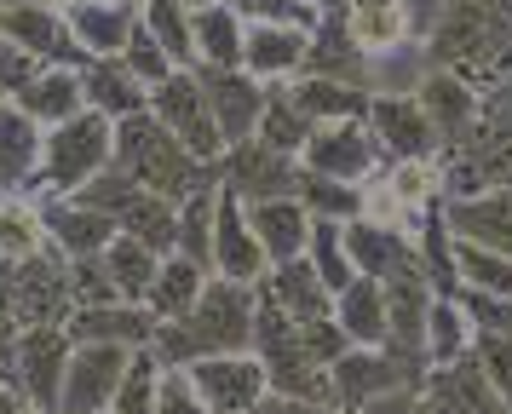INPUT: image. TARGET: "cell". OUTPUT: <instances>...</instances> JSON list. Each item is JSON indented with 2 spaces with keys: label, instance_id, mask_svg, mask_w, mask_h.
Listing matches in <instances>:
<instances>
[{
  "label": "cell",
  "instance_id": "obj_7",
  "mask_svg": "<svg viewBox=\"0 0 512 414\" xmlns=\"http://www.w3.org/2000/svg\"><path fill=\"white\" fill-rule=\"evenodd\" d=\"M70 351V328H18V340L6 351V380H12V391H24L29 409H58Z\"/></svg>",
  "mask_w": 512,
  "mask_h": 414
},
{
  "label": "cell",
  "instance_id": "obj_8",
  "mask_svg": "<svg viewBox=\"0 0 512 414\" xmlns=\"http://www.w3.org/2000/svg\"><path fill=\"white\" fill-rule=\"evenodd\" d=\"M6 288H12L18 328H70L75 294H70V259L64 253L47 248L29 265H6Z\"/></svg>",
  "mask_w": 512,
  "mask_h": 414
},
{
  "label": "cell",
  "instance_id": "obj_39",
  "mask_svg": "<svg viewBox=\"0 0 512 414\" xmlns=\"http://www.w3.org/2000/svg\"><path fill=\"white\" fill-rule=\"evenodd\" d=\"M104 265H110V282H116L121 305H144L150 288H156V271H162V253H150L144 242H133V236H116V242L104 248Z\"/></svg>",
  "mask_w": 512,
  "mask_h": 414
},
{
  "label": "cell",
  "instance_id": "obj_32",
  "mask_svg": "<svg viewBox=\"0 0 512 414\" xmlns=\"http://www.w3.org/2000/svg\"><path fill=\"white\" fill-rule=\"evenodd\" d=\"M213 271L208 265H196V259H185V253H167L162 271H156V288H150V299H144V311L156 322H185L190 311H196V299L208 294Z\"/></svg>",
  "mask_w": 512,
  "mask_h": 414
},
{
  "label": "cell",
  "instance_id": "obj_22",
  "mask_svg": "<svg viewBox=\"0 0 512 414\" xmlns=\"http://www.w3.org/2000/svg\"><path fill=\"white\" fill-rule=\"evenodd\" d=\"M144 23V0H93V6H75L70 29L87 58H121L127 41L139 35Z\"/></svg>",
  "mask_w": 512,
  "mask_h": 414
},
{
  "label": "cell",
  "instance_id": "obj_58",
  "mask_svg": "<svg viewBox=\"0 0 512 414\" xmlns=\"http://www.w3.org/2000/svg\"><path fill=\"white\" fill-rule=\"evenodd\" d=\"M52 6H64V12H75V6H93V0H52Z\"/></svg>",
  "mask_w": 512,
  "mask_h": 414
},
{
  "label": "cell",
  "instance_id": "obj_3",
  "mask_svg": "<svg viewBox=\"0 0 512 414\" xmlns=\"http://www.w3.org/2000/svg\"><path fill=\"white\" fill-rule=\"evenodd\" d=\"M116 161V121L98 110H81L75 121L52 127L47 133V156H41V202H58V196H81L87 184Z\"/></svg>",
  "mask_w": 512,
  "mask_h": 414
},
{
  "label": "cell",
  "instance_id": "obj_54",
  "mask_svg": "<svg viewBox=\"0 0 512 414\" xmlns=\"http://www.w3.org/2000/svg\"><path fill=\"white\" fill-rule=\"evenodd\" d=\"M449 6H455V0H403V12L415 18V41H426V35H432V23H438Z\"/></svg>",
  "mask_w": 512,
  "mask_h": 414
},
{
  "label": "cell",
  "instance_id": "obj_31",
  "mask_svg": "<svg viewBox=\"0 0 512 414\" xmlns=\"http://www.w3.org/2000/svg\"><path fill=\"white\" fill-rule=\"evenodd\" d=\"M346 248H351L357 276H369V282H386V276L420 265L415 236H392V230L369 225V219H351V225H346Z\"/></svg>",
  "mask_w": 512,
  "mask_h": 414
},
{
  "label": "cell",
  "instance_id": "obj_29",
  "mask_svg": "<svg viewBox=\"0 0 512 414\" xmlns=\"http://www.w3.org/2000/svg\"><path fill=\"white\" fill-rule=\"evenodd\" d=\"M18 110L41 127V133H52V127H64V121H75V115L87 110V87H81V69H41L35 81H29L18 98H12Z\"/></svg>",
  "mask_w": 512,
  "mask_h": 414
},
{
  "label": "cell",
  "instance_id": "obj_1",
  "mask_svg": "<svg viewBox=\"0 0 512 414\" xmlns=\"http://www.w3.org/2000/svg\"><path fill=\"white\" fill-rule=\"evenodd\" d=\"M254 328H259V288L213 276L208 294L196 299V311L185 322L156 328L150 357L162 368H190L202 357H236V351H254Z\"/></svg>",
  "mask_w": 512,
  "mask_h": 414
},
{
  "label": "cell",
  "instance_id": "obj_17",
  "mask_svg": "<svg viewBox=\"0 0 512 414\" xmlns=\"http://www.w3.org/2000/svg\"><path fill=\"white\" fill-rule=\"evenodd\" d=\"M311 35H317V29H300V23H248L242 69L254 75L259 87H288V81H300L305 64H311Z\"/></svg>",
  "mask_w": 512,
  "mask_h": 414
},
{
  "label": "cell",
  "instance_id": "obj_34",
  "mask_svg": "<svg viewBox=\"0 0 512 414\" xmlns=\"http://www.w3.org/2000/svg\"><path fill=\"white\" fill-rule=\"evenodd\" d=\"M472 345H478V328H472V317H466V305L455 294H438L432 322H426V374H432V368L466 363Z\"/></svg>",
  "mask_w": 512,
  "mask_h": 414
},
{
  "label": "cell",
  "instance_id": "obj_38",
  "mask_svg": "<svg viewBox=\"0 0 512 414\" xmlns=\"http://www.w3.org/2000/svg\"><path fill=\"white\" fill-rule=\"evenodd\" d=\"M144 29L179 69H196V0H144Z\"/></svg>",
  "mask_w": 512,
  "mask_h": 414
},
{
  "label": "cell",
  "instance_id": "obj_45",
  "mask_svg": "<svg viewBox=\"0 0 512 414\" xmlns=\"http://www.w3.org/2000/svg\"><path fill=\"white\" fill-rule=\"evenodd\" d=\"M386 184H392L415 213H432V207L443 202V167H438V156H426V161H386Z\"/></svg>",
  "mask_w": 512,
  "mask_h": 414
},
{
  "label": "cell",
  "instance_id": "obj_55",
  "mask_svg": "<svg viewBox=\"0 0 512 414\" xmlns=\"http://www.w3.org/2000/svg\"><path fill=\"white\" fill-rule=\"evenodd\" d=\"M12 340H18V317H12V288H6V265H0V363H6Z\"/></svg>",
  "mask_w": 512,
  "mask_h": 414
},
{
  "label": "cell",
  "instance_id": "obj_24",
  "mask_svg": "<svg viewBox=\"0 0 512 414\" xmlns=\"http://www.w3.org/2000/svg\"><path fill=\"white\" fill-rule=\"evenodd\" d=\"M443 219L455 230V242H472V248L512 259V190H484L472 202H443Z\"/></svg>",
  "mask_w": 512,
  "mask_h": 414
},
{
  "label": "cell",
  "instance_id": "obj_12",
  "mask_svg": "<svg viewBox=\"0 0 512 414\" xmlns=\"http://www.w3.org/2000/svg\"><path fill=\"white\" fill-rule=\"evenodd\" d=\"M190 380L202 391V403L213 414H254L271 403V374L254 351H236V357H202L190 363Z\"/></svg>",
  "mask_w": 512,
  "mask_h": 414
},
{
  "label": "cell",
  "instance_id": "obj_61",
  "mask_svg": "<svg viewBox=\"0 0 512 414\" xmlns=\"http://www.w3.org/2000/svg\"><path fill=\"white\" fill-rule=\"evenodd\" d=\"M0 6H24V0H0Z\"/></svg>",
  "mask_w": 512,
  "mask_h": 414
},
{
  "label": "cell",
  "instance_id": "obj_2",
  "mask_svg": "<svg viewBox=\"0 0 512 414\" xmlns=\"http://www.w3.org/2000/svg\"><path fill=\"white\" fill-rule=\"evenodd\" d=\"M116 167L133 184L156 190V196H167L173 207H185L190 196H202V190H213V184H219V167H213V161H196L150 110L116 127Z\"/></svg>",
  "mask_w": 512,
  "mask_h": 414
},
{
  "label": "cell",
  "instance_id": "obj_18",
  "mask_svg": "<svg viewBox=\"0 0 512 414\" xmlns=\"http://www.w3.org/2000/svg\"><path fill=\"white\" fill-rule=\"evenodd\" d=\"M369 133L374 144L386 150V161H426V156H443L438 150V133H432V121L420 110V98H386V92H374L369 98Z\"/></svg>",
  "mask_w": 512,
  "mask_h": 414
},
{
  "label": "cell",
  "instance_id": "obj_4",
  "mask_svg": "<svg viewBox=\"0 0 512 414\" xmlns=\"http://www.w3.org/2000/svg\"><path fill=\"white\" fill-rule=\"evenodd\" d=\"M328 380H334V409L363 414L374 397H386V391L420 386V380H426V363L403 357L392 345H351L346 357L328 368Z\"/></svg>",
  "mask_w": 512,
  "mask_h": 414
},
{
  "label": "cell",
  "instance_id": "obj_46",
  "mask_svg": "<svg viewBox=\"0 0 512 414\" xmlns=\"http://www.w3.org/2000/svg\"><path fill=\"white\" fill-rule=\"evenodd\" d=\"M363 219L380 230H392V236H420V225H426V213H415V207L403 202L392 184H386V173L374 184H363Z\"/></svg>",
  "mask_w": 512,
  "mask_h": 414
},
{
  "label": "cell",
  "instance_id": "obj_30",
  "mask_svg": "<svg viewBox=\"0 0 512 414\" xmlns=\"http://www.w3.org/2000/svg\"><path fill=\"white\" fill-rule=\"evenodd\" d=\"M242 52H248V18L219 0H196V69H242Z\"/></svg>",
  "mask_w": 512,
  "mask_h": 414
},
{
  "label": "cell",
  "instance_id": "obj_51",
  "mask_svg": "<svg viewBox=\"0 0 512 414\" xmlns=\"http://www.w3.org/2000/svg\"><path fill=\"white\" fill-rule=\"evenodd\" d=\"M156 414H213V409L202 403L190 368H162V380H156Z\"/></svg>",
  "mask_w": 512,
  "mask_h": 414
},
{
  "label": "cell",
  "instance_id": "obj_14",
  "mask_svg": "<svg viewBox=\"0 0 512 414\" xmlns=\"http://www.w3.org/2000/svg\"><path fill=\"white\" fill-rule=\"evenodd\" d=\"M380 288H386V345L426 363V322H432V305H438V282L420 265H409V271L386 276Z\"/></svg>",
  "mask_w": 512,
  "mask_h": 414
},
{
  "label": "cell",
  "instance_id": "obj_36",
  "mask_svg": "<svg viewBox=\"0 0 512 414\" xmlns=\"http://www.w3.org/2000/svg\"><path fill=\"white\" fill-rule=\"evenodd\" d=\"M305 75H328V81H346V87H363V92H369V58L351 46V35L340 29V18H323V23H317Z\"/></svg>",
  "mask_w": 512,
  "mask_h": 414
},
{
  "label": "cell",
  "instance_id": "obj_40",
  "mask_svg": "<svg viewBox=\"0 0 512 414\" xmlns=\"http://www.w3.org/2000/svg\"><path fill=\"white\" fill-rule=\"evenodd\" d=\"M311 133H317V121L294 104V92L288 87H271V104H265V121H259V133L271 150H282V156H305V144H311Z\"/></svg>",
  "mask_w": 512,
  "mask_h": 414
},
{
  "label": "cell",
  "instance_id": "obj_25",
  "mask_svg": "<svg viewBox=\"0 0 512 414\" xmlns=\"http://www.w3.org/2000/svg\"><path fill=\"white\" fill-rule=\"evenodd\" d=\"M162 322L150 317L144 305H93V311H75L70 317V340L75 345H127V351H150Z\"/></svg>",
  "mask_w": 512,
  "mask_h": 414
},
{
  "label": "cell",
  "instance_id": "obj_44",
  "mask_svg": "<svg viewBox=\"0 0 512 414\" xmlns=\"http://www.w3.org/2000/svg\"><path fill=\"white\" fill-rule=\"evenodd\" d=\"M294 196L311 207V219H334V225L363 219V190H357V184L317 179V173H305V167H300V190H294Z\"/></svg>",
  "mask_w": 512,
  "mask_h": 414
},
{
  "label": "cell",
  "instance_id": "obj_6",
  "mask_svg": "<svg viewBox=\"0 0 512 414\" xmlns=\"http://www.w3.org/2000/svg\"><path fill=\"white\" fill-rule=\"evenodd\" d=\"M150 115H156L196 161H213V167L225 161V133H219V121H213V104H208V92H202V81H196V69H179L173 81H162V87L150 92Z\"/></svg>",
  "mask_w": 512,
  "mask_h": 414
},
{
  "label": "cell",
  "instance_id": "obj_11",
  "mask_svg": "<svg viewBox=\"0 0 512 414\" xmlns=\"http://www.w3.org/2000/svg\"><path fill=\"white\" fill-rule=\"evenodd\" d=\"M415 98L426 110V121H432V133H438V150H466L478 138V127H484V87H472L455 69L432 64V75L420 81Z\"/></svg>",
  "mask_w": 512,
  "mask_h": 414
},
{
  "label": "cell",
  "instance_id": "obj_26",
  "mask_svg": "<svg viewBox=\"0 0 512 414\" xmlns=\"http://www.w3.org/2000/svg\"><path fill=\"white\" fill-rule=\"evenodd\" d=\"M426 409L432 414H507V403L484 380L478 357H466L455 368H432L426 374Z\"/></svg>",
  "mask_w": 512,
  "mask_h": 414
},
{
  "label": "cell",
  "instance_id": "obj_53",
  "mask_svg": "<svg viewBox=\"0 0 512 414\" xmlns=\"http://www.w3.org/2000/svg\"><path fill=\"white\" fill-rule=\"evenodd\" d=\"M363 414H432V409H426V380H420V386H403V391H386V397H374Z\"/></svg>",
  "mask_w": 512,
  "mask_h": 414
},
{
  "label": "cell",
  "instance_id": "obj_16",
  "mask_svg": "<svg viewBox=\"0 0 512 414\" xmlns=\"http://www.w3.org/2000/svg\"><path fill=\"white\" fill-rule=\"evenodd\" d=\"M213 276L248 282V288H259L271 276V259H265L254 225H248V202L225 184H219V225H213Z\"/></svg>",
  "mask_w": 512,
  "mask_h": 414
},
{
  "label": "cell",
  "instance_id": "obj_50",
  "mask_svg": "<svg viewBox=\"0 0 512 414\" xmlns=\"http://www.w3.org/2000/svg\"><path fill=\"white\" fill-rule=\"evenodd\" d=\"M219 6L242 12L248 23H300V29H317L323 23V12L305 6V0H219Z\"/></svg>",
  "mask_w": 512,
  "mask_h": 414
},
{
  "label": "cell",
  "instance_id": "obj_23",
  "mask_svg": "<svg viewBox=\"0 0 512 414\" xmlns=\"http://www.w3.org/2000/svg\"><path fill=\"white\" fill-rule=\"evenodd\" d=\"M340 29L351 35V46H357L363 58H386V52L415 41V18L403 12V0H351Z\"/></svg>",
  "mask_w": 512,
  "mask_h": 414
},
{
  "label": "cell",
  "instance_id": "obj_21",
  "mask_svg": "<svg viewBox=\"0 0 512 414\" xmlns=\"http://www.w3.org/2000/svg\"><path fill=\"white\" fill-rule=\"evenodd\" d=\"M41 207H47L52 253H64V259H98V253H104V248L121 236L110 213H98V207L75 202V196H58V202H41Z\"/></svg>",
  "mask_w": 512,
  "mask_h": 414
},
{
  "label": "cell",
  "instance_id": "obj_57",
  "mask_svg": "<svg viewBox=\"0 0 512 414\" xmlns=\"http://www.w3.org/2000/svg\"><path fill=\"white\" fill-rule=\"evenodd\" d=\"M0 414H29V403H24V391H0Z\"/></svg>",
  "mask_w": 512,
  "mask_h": 414
},
{
  "label": "cell",
  "instance_id": "obj_47",
  "mask_svg": "<svg viewBox=\"0 0 512 414\" xmlns=\"http://www.w3.org/2000/svg\"><path fill=\"white\" fill-rule=\"evenodd\" d=\"M121 64L133 69V75H139V81H144L150 92L162 87V81H173V75H179V64H173V58H167L162 46H156V35H150L144 23H139V35L127 41V52H121Z\"/></svg>",
  "mask_w": 512,
  "mask_h": 414
},
{
  "label": "cell",
  "instance_id": "obj_35",
  "mask_svg": "<svg viewBox=\"0 0 512 414\" xmlns=\"http://www.w3.org/2000/svg\"><path fill=\"white\" fill-rule=\"evenodd\" d=\"M288 92H294V104H300L317 127H328V121H363V115H369V98H374V92L346 87V81H328V75H300V81H288Z\"/></svg>",
  "mask_w": 512,
  "mask_h": 414
},
{
  "label": "cell",
  "instance_id": "obj_33",
  "mask_svg": "<svg viewBox=\"0 0 512 414\" xmlns=\"http://www.w3.org/2000/svg\"><path fill=\"white\" fill-rule=\"evenodd\" d=\"M52 248L41 196H0V265H29Z\"/></svg>",
  "mask_w": 512,
  "mask_h": 414
},
{
  "label": "cell",
  "instance_id": "obj_60",
  "mask_svg": "<svg viewBox=\"0 0 512 414\" xmlns=\"http://www.w3.org/2000/svg\"><path fill=\"white\" fill-rule=\"evenodd\" d=\"M29 414H58V409H29Z\"/></svg>",
  "mask_w": 512,
  "mask_h": 414
},
{
  "label": "cell",
  "instance_id": "obj_59",
  "mask_svg": "<svg viewBox=\"0 0 512 414\" xmlns=\"http://www.w3.org/2000/svg\"><path fill=\"white\" fill-rule=\"evenodd\" d=\"M6 386H12V380H6V363H0V391H6Z\"/></svg>",
  "mask_w": 512,
  "mask_h": 414
},
{
  "label": "cell",
  "instance_id": "obj_19",
  "mask_svg": "<svg viewBox=\"0 0 512 414\" xmlns=\"http://www.w3.org/2000/svg\"><path fill=\"white\" fill-rule=\"evenodd\" d=\"M41 156H47V133L12 98H0V190L35 196L41 190Z\"/></svg>",
  "mask_w": 512,
  "mask_h": 414
},
{
  "label": "cell",
  "instance_id": "obj_9",
  "mask_svg": "<svg viewBox=\"0 0 512 414\" xmlns=\"http://www.w3.org/2000/svg\"><path fill=\"white\" fill-rule=\"evenodd\" d=\"M300 167L305 173H317V179L357 184V190H363V184H374L380 173H386V150L374 144L369 121H328V127L311 133Z\"/></svg>",
  "mask_w": 512,
  "mask_h": 414
},
{
  "label": "cell",
  "instance_id": "obj_28",
  "mask_svg": "<svg viewBox=\"0 0 512 414\" xmlns=\"http://www.w3.org/2000/svg\"><path fill=\"white\" fill-rule=\"evenodd\" d=\"M259 294L271 299L282 317H294V322H323V317H334V294L323 288V276L311 271V259L271 265V276L259 282Z\"/></svg>",
  "mask_w": 512,
  "mask_h": 414
},
{
  "label": "cell",
  "instance_id": "obj_20",
  "mask_svg": "<svg viewBox=\"0 0 512 414\" xmlns=\"http://www.w3.org/2000/svg\"><path fill=\"white\" fill-rule=\"evenodd\" d=\"M248 225H254L259 248H265L271 265H294L311 248L317 219H311V207L300 196H271V202H248Z\"/></svg>",
  "mask_w": 512,
  "mask_h": 414
},
{
  "label": "cell",
  "instance_id": "obj_63",
  "mask_svg": "<svg viewBox=\"0 0 512 414\" xmlns=\"http://www.w3.org/2000/svg\"><path fill=\"white\" fill-rule=\"evenodd\" d=\"M0 98H6V92H0Z\"/></svg>",
  "mask_w": 512,
  "mask_h": 414
},
{
  "label": "cell",
  "instance_id": "obj_15",
  "mask_svg": "<svg viewBox=\"0 0 512 414\" xmlns=\"http://www.w3.org/2000/svg\"><path fill=\"white\" fill-rule=\"evenodd\" d=\"M196 81L208 92L213 121H219V133H225V150L248 144V138L259 133V121H265L271 87H259L248 69H196Z\"/></svg>",
  "mask_w": 512,
  "mask_h": 414
},
{
  "label": "cell",
  "instance_id": "obj_49",
  "mask_svg": "<svg viewBox=\"0 0 512 414\" xmlns=\"http://www.w3.org/2000/svg\"><path fill=\"white\" fill-rule=\"evenodd\" d=\"M156 380H162V363H156L150 351H139V357H133V374H127V386H121L110 414H156Z\"/></svg>",
  "mask_w": 512,
  "mask_h": 414
},
{
  "label": "cell",
  "instance_id": "obj_62",
  "mask_svg": "<svg viewBox=\"0 0 512 414\" xmlns=\"http://www.w3.org/2000/svg\"><path fill=\"white\" fill-rule=\"evenodd\" d=\"M0 196H6V190H0Z\"/></svg>",
  "mask_w": 512,
  "mask_h": 414
},
{
  "label": "cell",
  "instance_id": "obj_42",
  "mask_svg": "<svg viewBox=\"0 0 512 414\" xmlns=\"http://www.w3.org/2000/svg\"><path fill=\"white\" fill-rule=\"evenodd\" d=\"M305 259H311V271L323 276V288H328L334 299H340L351 282H357V265H351V248H346V225H334V219H317Z\"/></svg>",
  "mask_w": 512,
  "mask_h": 414
},
{
  "label": "cell",
  "instance_id": "obj_52",
  "mask_svg": "<svg viewBox=\"0 0 512 414\" xmlns=\"http://www.w3.org/2000/svg\"><path fill=\"white\" fill-rule=\"evenodd\" d=\"M35 75H41V64H35L29 52H18L12 41H0V92H6V98H18Z\"/></svg>",
  "mask_w": 512,
  "mask_h": 414
},
{
  "label": "cell",
  "instance_id": "obj_48",
  "mask_svg": "<svg viewBox=\"0 0 512 414\" xmlns=\"http://www.w3.org/2000/svg\"><path fill=\"white\" fill-rule=\"evenodd\" d=\"M70 294H75V311L116 305V282H110V265H104V253H98V259H70Z\"/></svg>",
  "mask_w": 512,
  "mask_h": 414
},
{
  "label": "cell",
  "instance_id": "obj_27",
  "mask_svg": "<svg viewBox=\"0 0 512 414\" xmlns=\"http://www.w3.org/2000/svg\"><path fill=\"white\" fill-rule=\"evenodd\" d=\"M81 87H87V110L110 115L116 127L150 110V87H144L121 58H93V64L81 69Z\"/></svg>",
  "mask_w": 512,
  "mask_h": 414
},
{
  "label": "cell",
  "instance_id": "obj_10",
  "mask_svg": "<svg viewBox=\"0 0 512 414\" xmlns=\"http://www.w3.org/2000/svg\"><path fill=\"white\" fill-rule=\"evenodd\" d=\"M133 357L139 351H127V345H75L70 368H64V391H58V414H110L133 374Z\"/></svg>",
  "mask_w": 512,
  "mask_h": 414
},
{
  "label": "cell",
  "instance_id": "obj_5",
  "mask_svg": "<svg viewBox=\"0 0 512 414\" xmlns=\"http://www.w3.org/2000/svg\"><path fill=\"white\" fill-rule=\"evenodd\" d=\"M0 41L29 52L41 69H87L93 58L81 52L70 29V12L52 0H24V6H0Z\"/></svg>",
  "mask_w": 512,
  "mask_h": 414
},
{
  "label": "cell",
  "instance_id": "obj_41",
  "mask_svg": "<svg viewBox=\"0 0 512 414\" xmlns=\"http://www.w3.org/2000/svg\"><path fill=\"white\" fill-rule=\"evenodd\" d=\"M455 282H461L466 294L512 299V259L507 253H489V248H472V242H455Z\"/></svg>",
  "mask_w": 512,
  "mask_h": 414
},
{
  "label": "cell",
  "instance_id": "obj_43",
  "mask_svg": "<svg viewBox=\"0 0 512 414\" xmlns=\"http://www.w3.org/2000/svg\"><path fill=\"white\" fill-rule=\"evenodd\" d=\"M213 225H219V184L179 207V253L208 265V271H213Z\"/></svg>",
  "mask_w": 512,
  "mask_h": 414
},
{
  "label": "cell",
  "instance_id": "obj_37",
  "mask_svg": "<svg viewBox=\"0 0 512 414\" xmlns=\"http://www.w3.org/2000/svg\"><path fill=\"white\" fill-rule=\"evenodd\" d=\"M334 322L346 328L351 345H386V288L357 276L346 294L334 299Z\"/></svg>",
  "mask_w": 512,
  "mask_h": 414
},
{
  "label": "cell",
  "instance_id": "obj_56",
  "mask_svg": "<svg viewBox=\"0 0 512 414\" xmlns=\"http://www.w3.org/2000/svg\"><path fill=\"white\" fill-rule=\"evenodd\" d=\"M254 414H340V409H323V403H288V397H271L265 409H254Z\"/></svg>",
  "mask_w": 512,
  "mask_h": 414
},
{
  "label": "cell",
  "instance_id": "obj_13",
  "mask_svg": "<svg viewBox=\"0 0 512 414\" xmlns=\"http://www.w3.org/2000/svg\"><path fill=\"white\" fill-rule=\"evenodd\" d=\"M219 184L236 190L242 202H271V196H294L300 190V161L271 150L265 138H248V144H236L225 150L219 161Z\"/></svg>",
  "mask_w": 512,
  "mask_h": 414
}]
</instances>
